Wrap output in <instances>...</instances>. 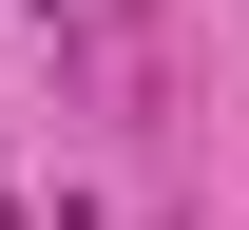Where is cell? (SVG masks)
I'll list each match as a JSON object with an SVG mask.
<instances>
[]
</instances>
